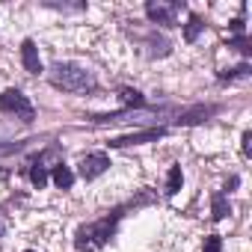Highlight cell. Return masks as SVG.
<instances>
[{
	"label": "cell",
	"instance_id": "obj_1",
	"mask_svg": "<svg viewBox=\"0 0 252 252\" xmlns=\"http://www.w3.org/2000/svg\"><path fill=\"white\" fill-rule=\"evenodd\" d=\"M48 77H51L54 86L71 89V92H83V89H92V86H95L92 74H89L86 68L74 65V63H57V65L48 71Z\"/></svg>",
	"mask_w": 252,
	"mask_h": 252
},
{
	"label": "cell",
	"instance_id": "obj_2",
	"mask_svg": "<svg viewBox=\"0 0 252 252\" xmlns=\"http://www.w3.org/2000/svg\"><path fill=\"white\" fill-rule=\"evenodd\" d=\"M0 113H18L24 122H33V107H30V101L18 89L0 92Z\"/></svg>",
	"mask_w": 252,
	"mask_h": 252
},
{
	"label": "cell",
	"instance_id": "obj_3",
	"mask_svg": "<svg viewBox=\"0 0 252 252\" xmlns=\"http://www.w3.org/2000/svg\"><path fill=\"white\" fill-rule=\"evenodd\" d=\"M166 131L163 128H152V131H140V134H128V137H116L110 140V149H125V146H143V143H158Z\"/></svg>",
	"mask_w": 252,
	"mask_h": 252
},
{
	"label": "cell",
	"instance_id": "obj_4",
	"mask_svg": "<svg viewBox=\"0 0 252 252\" xmlns=\"http://www.w3.org/2000/svg\"><path fill=\"white\" fill-rule=\"evenodd\" d=\"M107 169H110V158H107V155H86L83 163H80V175H83L86 181L98 178V175L107 172Z\"/></svg>",
	"mask_w": 252,
	"mask_h": 252
},
{
	"label": "cell",
	"instance_id": "obj_5",
	"mask_svg": "<svg viewBox=\"0 0 252 252\" xmlns=\"http://www.w3.org/2000/svg\"><path fill=\"white\" fill-rule=\"evenodd\" d=\"M21 63H24V68L30 71V74H39L42 71V60H39V48H36V42H24L21 45Z\"/></svg>",
	"mask_w": 252,
	"mask_h": 252
},
{
	"label": "cell",
	"instance_id": "obj_6",
	"mask_svg": "<svg viewBox=\"0 0 252 252\" xmlns=\"http://www.w3.org/2000/svg\"><path fill=\"white\" fill-rule=\"evenodd\" d=\"M172 9H175V6H163V3H155V0L146 6L149 18H152V21H158V24H172Z\"/></svg>",
	"mask_w": 252,
	"mask_h": 252
},
{
	"label": "cell",
	"instance_id": "obj_7",
	"mask_svg": "<svg viewBox=\"0 0 252 252\" xmlns=\"http://www.w3.org/2000/svg\"><path fill=\"white\" fill-rule=\"evenodd\" d=\"M54 184H57V187H63V190H68V187L74 184V172H71L68 166L57 163V166H54Z\"/></svg>",
	"mask_w": 252,
	"mask_h": 252
},
{
	"label": "cell",
	"instance_id": "obj_8",
	"mask_svg": "<svg viewBox=\"0 0 252 252\" xmlns=\"http://www.w3.org/2000/svg\"><path fill=\"white\" fill-rule=\"evenodd\" d=\"M225 214H228V199H225L222 193H214V196H211V217H214V220H222Z\"/></svg>",
	"mask_w": 252,
	"mask_h": 252
},
{
	"label": "cell",
	"instance_id": "obj_9",
	"mask_svg": "<svg viewBox=\"0 0 252 252\" xmlns=\"http://www.w3.org/2000/svg\"><path fill=\"white\" fill-rule=\"evenodd\" d=\"M202 27H205L202 18H199V15H190V21L184 24V42H196L199 33H202Z\"/></svg>",
	"mask_w": 252,
	"mask_h": 252
},
{
	"label": "cell",
	"instance_id": "obj_10",
	"mask_svg": "<svg viewBox=\"0 0 252 252\" xmlns=\"http://www.w3.org/2000/svg\"><path fill=\"white\" fill-rule=\"evenodd\" d=\"M211 113H214V107H196V110L184 113L178 122H181V125H196V122H202V119H205V116H211Z\"/></svg>",
	"mask_w": 252,
	"mask_h": 252
},
{
	"label": "cell",
	"instance_id": "obj_11",
	"mask_svg": "<svg viewBox=\"0 0 252 252\" xmlns=\"http://www.w3.org/2000/svg\"><path fill=\"white\" fill-rule=\"evenodd\" d=\"M181 181H184L181 166H172V169H169V175H166V193H169V196H175V193L181 190Z\"/></svg>",
	"mask_w": 252,
	"mask_h": 252
},
{
	"label": "cell",
	"instance_id": "obj_12",
	"mask_svg": "<svg viewBox=\"0 0 252 252\" xmlns=\"http://www.w3.org/2000/svg\"><path fill=\"white\" fill-rule=\"evenodd\" d=\"M119 98H122V104H134V107H143V95H140L137 89H122V92H119Z\"/></svg>",
	"mask_w": 252,
	"mask_h": 252
},
{
	"label": "cell",
	"instance_id": "obj_13",
	"mask_svg": "<svg viewBox=\"0 0 252 252\" xmlns=\"http://www.w3.org/2000/svg\"><path fill=\"white\" fill-rule=\"evenodd\" d=\"M202 252H222V237H220V234H211V237H205V246H202Z\"/></svg>",
	"mask_w": 252,
	"mask_h": 252
},
{
	"label": "cell",
	"instance_id": "obj_14",
	"mask_svg": "<svg viewBox=\"0 0 252 252\" xmlns=\"http://www.w3.org/2000/svg\"><path fill=\"white\" fill-rule=\"evenodd\" d=\"M30 181H33L36 187H45V184H48V172H45L42 166H33V169H30Z\"/></svg>",
	"mask_w": 252,
	"mask_h": 252
},
{
	"label": "cell",
	"instance_id": "obj_15",
	"mask_svg": "<svg viewBox=\"0 0 252 252\" xmlns=\"http://www.w3.org/2000/svg\"><path fill=\"white\" fill-rule=\"evenodd\" d=\"M249 152H252V134L246 131L243 134V155H249Z\"/></svg>",
	"mask_w": 252,
	"mask_h": 252
},
{
	"label": "cell",
	"instance_id": "obj_16",
	"mask_svg": "<svg viewBox=\"0 0 252 252\" xmlns=\"http://www.w3.org/2000/svg\"><path fill=\"white\" fill-rule=\"evenodd\" d=\"M231 33H237V36L243 33V21H240V18H237V21H231Z\"/></svg>",
	"mask_w": 252,
	"mask_h": 252
},
{
	"label": "cell",
	"instance_id": "obj_17",
	"mask_svg": "<svg viewBox=\"0 0 252 252\" xmlns=\"http://www.w3.org/2000/svg\"><path fill=\"white\" fill-rule=\"evenodd\" d=\"M27 252H33V249H27Z\"/></svg>",
	"mask_w": 252,
	"mask_h": 252
}]
</instances>
